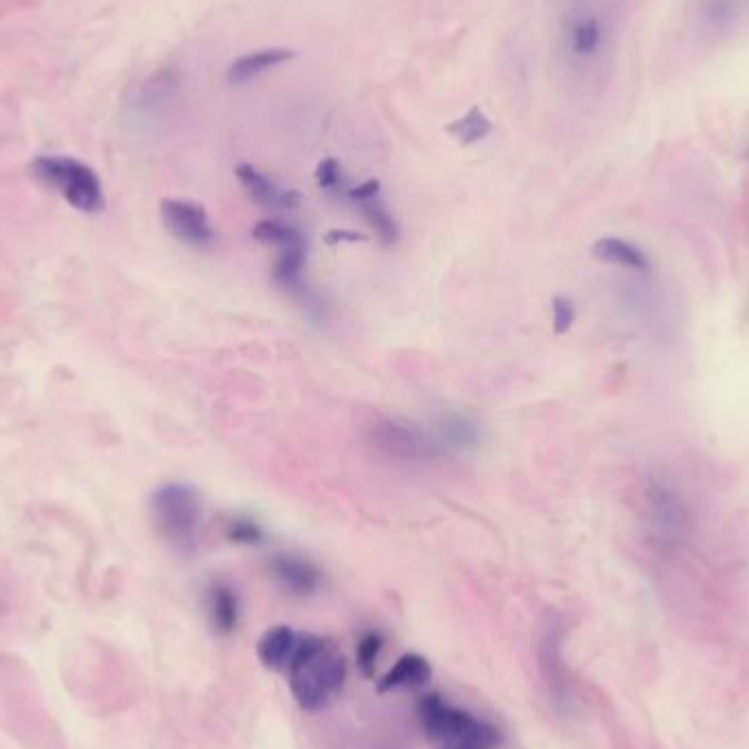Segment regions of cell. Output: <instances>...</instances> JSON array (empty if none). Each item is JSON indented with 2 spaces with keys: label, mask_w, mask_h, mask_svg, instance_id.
Listing matches in <instances>:
<instances>
[{
  "label": "cell",
  "mask_w": 749,
  "mask_h": 749,
  "mask_svg": "<svg viewBox=\"0 0 749 749\" xmlns=\"http://www.w3.org/2000/svg\"><path fill=\"white\" fill-rule=\"evenodd\" d=\"M288 675L300 708L316 712L340 695L347 681V660L331 640L320 636H299Z\"/></svg>",
  "instance_id": "obj_1"
},
{
  "label": "cell",
  "mask_w": 749,
  "mask_h": 749,
  "mask_svg": "<svg viewBox=\"0 0 749 749\" xmlns=\"http://www.w3.org/2000/svg\"><path fill=\"white\" fill-rule=\"evenodd\" d=\"M381 196V182L379 180H367L358 187H351L347 191V198L351 204H358V202H364V200H371V198H377Z\"/></svg>",
  "instance_id": "obj_26"
},
{
  "label": "cell",
  "mask_w": 749,
  "mask_h": 749,
  "mask_svg": "<svg viewBox=\"0 0 749 749\" xmlns=\"http://www.w3.org/2000/svg\"><path fill=\"white\" fill-rule=\"evenodd\" d=\"M371 443L386 458L399 462H428L448 453L437 435L395 419H383L374 423L371 428Z\"/></svg>",
  "instance_id": "obj_6"
},
{
  "label": "cell",
  "mask_w": 749,
  "mask_h": 749,
  "mask_svg": "<svg viewBox=\"0 0 749 749\" xmlns=\"http://www.w3.org/2000/svg\"><path fill=\"white\" fill-rule=\"evenodd\" d=\"M294 58V51L290 49H261L257 53L243 56L239 60H234L228 69V81L232 86H243L246 81L254 79L261 73H266L268 69H274L288 60Z\"/></svg>",
  "instance_id": "obj_15"
},
{
  "label": "cell",
  "mask_w": 749,
  "mask_h": 749,
  "mask_svg": "<svg viewBox=\"0 0 749 749\" xmlns=\"http://www.w3.org/2000/svg\"><path fill=\"white\" fill-rule=\"evenodd\" d=\"M645 507L647 522L658 541L673 546L679 543L692 525L690 509L673 482L662 476L647 478L645 482Z\"/></svg>",
  "instance_id": "obj_5"
},
{
  "label": "cell",
  "mask_w": 749,
  "mask_h": 749,
  "mask_svg": "<svg viewBox=\"0 0 749 749\" xmlns=\"http://www.w3.org/2000/svg\"><path fill=\"white\" fill-rule=\"evenodd\" d=\"M561 645H563V625L557 616H548L539 638V662L557 703L568 701V681L563 677Z\"/></svg>",
  "instance_id": "obj_8"
},
{
  "label": "cell",
  "mask_w": 749,
  "mask_h": 749,
  "mask_svg": "<svg viewBox=\"0 0 749 749\" xmlns=\"http://www.w3.org/2000/svg\"><path fill=\"white\" fill-rule=\"evenodd\" d=\"M226 539L237 546H261L266 543V530L246 516H232L224 528Z\"/></svg>",
  "instance_id": "obj_20"
},
{
  "label": "cell",
  "mask_w": 749,
  "mask_h": 749,
  "mask_svg": "<svg viewBox=\"0 0 749 749\" xmlns=\"http://www.w3.org/2000/svg\"><path fill=\"white\" fill-rule=\"evenodd\" d=\"M432 677L430 662L419 653L401 656L395 667L377 681V692H390L399 688H421Z\"/></svg>",
  "instance_id": "obj_13"
},
{
  "label": "cell",
  "mask_w": 749,
  "mask_h": 749,
  "mask_svg": "<svg viewBox=\"0 0 749 749\" xmlns=\"http://www.w3.org/2000/svg\"><path fill=\"white\" fill-rule=\"evenodd\" d=\"M706 16L712 22L723 24V22L732 20V16H735V2L732 0H706Z\"/></svg>",
  "instance_id": "obj_25"
},
{
  "label": "cell",
  "mask_w": 749,
  "mask_h": 749,
  "mask_svg": "<svg viewBox=\"0 0 749 749\" xmlns=\"http://www.w3.org/2000/svg\"><path fill=\"white\" fill-rule=\"evenodd\" d=\"M592 254L607 266H616L636 274H649L653 268L651 257L640 246L622 237H600L592 246Z\"/></svg>",
  "instance_id": "obj_11"
},
{
  "label": "cell",
  "mask_w": 749,
  "mask_h": 749,
  "mask_svg": "<svg viewBox=\"0 0 749 749\" xmlns=\"http://www.w3.org/2000/svg\"><path fill=\"white\" fill-rule=\"evenodd\" d=\"M31 171L79 213L99 216L106 209L101 178L90 164L71 156H38L31 162Z\"/></svg>",
  "instance_id": "obj_4"
},
{
  "label": "cell",
  "mask_w": 749,
  "mask_h": 749,
  "mask_svg": "<svg viewBox=\"0 0 749 749\" xmlns=\"http://www.w3.org/2000/svg\"><path fill=\"white\" fill-rule=\"evenodd\" d=\"M207 609L211 625L218 633L228 636L239 625V599L234 590H230L226 583H213L207 590Z\"/></svg>",
  "instance_id": "obj_16"
},
{
  "label": "cell",
  "mask_w": 749,
  "mask_h": 749,
  "mask_svg": "<svg viewBox=\"0 0 749 749\" xmlns=\"http://www.w3.org/2000/svg\"><path fill=\"white\" fill-rule=\"evenodd\" d=\"M316 182L324 191H338L342 187V167L336 158H324L316 169Z\"/></svg>",
  "instance_id": "obj_24"
},
{
  "label": "cell",
  "mask_w": 749,
  "mask_h": 749,
  "mask_svg": "<svg viewBox=\"0 0 749 749\" xmlns=\"http://www.w3.org/2000/svg\"><path fill=\"white\" fill-rule=\"evenodd\" d=\"M419 715L430 741L441 749H493L500 746V730L476 719L467 710L453 708L439 695L419 701Z\"/></svg>",
  "instance_id": "obj_3"
},
{
  "label": "cell",
  "mask_w": 749,
  "mask_h": 749,
  "mask_svg": "<svg viewBox=\"0 0 749 749\" xmlns=\"http://www.w3.org/2000/svg\"><path fill=\"white\" fill-rule=\"evenodd\" d=\"M324 239H327V243H340V241H364V237L362 234H358V232H353V230H329L327 234H324Z\"/></svg>",
  "instance_id": "obj_27"
},
{
  "label": "cell",
  "mask_w": 749,
  "mask_h": 749,
  "mask_svg": "<svg viewBox=\"0 0 749 749\" xmlns=\"http://www.w3.org/2000/svg\"><path fill=\"white\" fill-rule=\"evenodd\" d=\"M160 218L164 228L187 246L209 248L216 241V230L207 209L196 202L167 198L160 202Z\"/></svg>",
  "instance_id": "obj_7"
},
{
  "label": "cell",
  "mask_w": 749,
  "mask_h": 749,
  "mask_svg": "<svg viewBox=\"0 0 749 749\" xmlns=\"http://www.w3.org/2000/svg\"><path fill=\"white\" fill-rule=\"evenodd\" d=\"M383 649V638L377 631H369L360 638L358 642V651H356V660H358V669L364 677H374V669H377V660L379 653Z\"/></svg>",
  "instance_id": "obj_22"
},
{
  "label": "cell",
  "mask_w": 749,
  "mask_h": 749,
  "mask_svg": "<svg viewBox=\"0 0 749 749\" xmlns=\"http://www.w3.org/2000/svg\"><path fill=\"white\" fill-rule=\"evenodd\" d=\"M356 209L362 213V218L367 220V224L371 226L377 234V239L383 246H392L399 239V226L395 216L390 213V209L383 204L381 196L358 202Z\"/></svg>",
  "instance_id": "obj_17"
},
{
  "label": "cell",
  "mask_w": 749,
  "mask_h": 749,
  "mask_svg": "<svg viewBox=\"0 0 749 749\" xmlns=\"http://www.w3.org/2000/svg\"><path fill=\"white\" fill-rule=\"evenodd\" d=\"M437 439L446 451L476 450L480 446V428L465 415H443L437 423Z\"/></svg>",
  "instance_id": "obj_14"
},
{
  "label": "cell",
  "mask_w": 749,
  "mask_h": 749,
  "mask_svg": "<svg viewBox=\"0 0 749 749\" xmlns=\"http://www.w3.org/2000/svg\"><path fill=\"white\" fill-rule=\"evenodd\" d=\"M156 530L169 548L189 555L198 546L202 526V498L184 482H167L153 491L150 500Z\"/></svg>",
  "instance_id": "obj_2"
},
{
  "label": "cell",
  "mask_w": 749,
  "mask_h": 749,
  "mask_svg": "<svg viewBox=\"0 0 749 749\" xmlns=\"http://www.w3.org/2000/svg\"><path fill=\"white\" fill-rule=\"evenodd\" d=\"M491 130H493V126L480 108H471L465 117L456 119L453 123L448 126V132L451 137H456L462 146H473V143L482 141Z\"/></svg>",
  "instance_id": "obj_18"
},
{
  "label": "cell",
  "mask_w": 749,
  "mask_h": 749,
  "mask_svg": "<svg viewBox=\"0 0 749 749\" xmlns=\"http://www.w3.org/2000/svg\"><path fill=\"white\" fill-rule=\"evenodd\" d=\"M237 178L241 187L248 191V196L266 207V209H277V211H292L299 209L302 204V196L297 189H283L274 180H270L266 173L254 169L252 164H239L237 167Z\"/></svg>",
  "instance_id": "obj_9"
},
{
  "label": "cell",
  "mask_w": 749,
  "mask_h": 749,
  "mask_svg": "<svg viewBox=\"0 0 749 749\" xmlns=\"http://www.w3.org/2000/svg\"><path fill=\"white\" fill-rule=\"evenodd\" d=\"M270 575L286 592L297 597H311L322 586L320 570L297 555H274L270 559Z\"/></svg>",
  "instance_id": "obj_10"
},
{
  "label": "cell",
  "mask_w": 749,
  "mask_h": 749,
  "mask_svg": "<svg viewBox=\"0 0 749 749\" xmlns=\"http://www.w3.org/2000/svg\"><path fill=\"white\" fill-rule=\"evenodd\" d=\"M299 232L294 226L283 224L277 220H263L252 228V237L266 246H272L274 250L290 243Z\"/></svg>",
  "instance_id": "obj_21"
},
{
  "label": "cell",
  "mask_w": 749,
  "mask_h": 749,
  "mask_svg": "<svg viewBox=\"0 0 749 749\" xmlns=\"http://www.w3.org/2000/svg\"><path fill=\"white\" fill-rule=\"evenodd\" d=\"M299 636L292 627L288 625H277L268 629L257 645V656L261 665L270 671H288L292 656L297 651Z\"/></svg>",
  "instance_id": "obj_12"
},
{
  "label": "cell",
  "mask_w": 749,
  "mask_h": 749,
  "mask_svg": "<svg viewBox=\"0 0 749 749\" xmlns=\"http://www.w3.org/2000/svg\"><path fill=\"white\" fill-rule=\"evenodd\" d=\"M600 40H602V29L597 18H583L572 27V33H570L572 51L581 58L595 56L599 51Z\"/></svg>",
  "instance_id": "obj_19"
},
{
  "label": "cell",
  "mask_w": 749,
  "mask_h": 749,
  "mask_svg": "<svg viewBox=\"0 0 749 749\" xmlns=\"http://www.w3.org/2000/svg\"><path fill=\"white\" fill-rule=\"evenodd\" d=\"M577 320V307L568 297H555L552 299V327L557 336H563L572 329Z\"/></svg>",
  "instance_id": "obj_23"
}]
</instances>
